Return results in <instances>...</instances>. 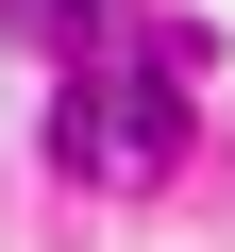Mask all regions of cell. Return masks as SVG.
Listing matches in <instances>:
<instances>
[{
    "label": "cell",
    "instance_id": "1",
    "mask_svg": "<svg viewBox=\"0 0 235 252\" xmlns=\"http://www.w3.org/2000/svg\"><path fill=\"white\" fill-rule=\"evenodd\" d=\"M51 152H67V185H168V168H185V51H151V67H84Z\"/></svg>",
    "mask_w": 235,
    "mask_h": 252
},
{
    "label": "cell",
    "instance_id": "2",
    "mask_svg": "<svg viewBox=\"0 0 235 252\" xmlns=\"http://www.w3.org/2000/svg\"><path fill=\"white\" fill-rule=\"evenodd\" d=\"M34 17H51V34H67V51H84V34H101V17H118V0H34Z\"/></svg>",
    "mask_w": 235,
    "mask_h": 252
}]
</instances>
